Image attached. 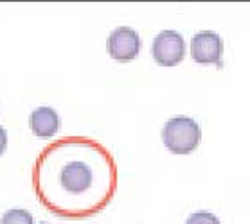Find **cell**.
Segmentation results:
<instances>
[{"label":"cell","mask_w":250,"mask_h":224,"mask_svg":"<svg viewBox=\"0 0 250 224\" xmlns=\"http://www.w3.org/2000/svg\"><path fill=\"white\" fill-rule=\"evenodd\" d=\"M33 187L49 212L67 219L92 217L114 199L117 163L97 140L63 138L36 158Z\"/></svg>","instance_id":"6da1fadb"},{"label":"cell","mask_w":250,"mask_h":224,"mask_svg":"<svg viewBox=\"0 0 250 224\" xmlns=\"http://www.w3.org/2000/svg\"><path fill=\"white\" fill-rule=\"evenodd\" d=\"M200 138L198 122L189 117L169 118L162 129V142L173 154H191L198 147Z\"/></svg>","instance_id":"7a4b0ae2"},{"label":"cell","mask_w":250,"mask_h":224,"mask_svg":"<svg viewBox=\"0 0 250 224\" xmlns=\"http://www.w3.org/2000/svg\"><path fill=\"white\" fill-rule=\"evenodd\" d=\"M0 224H34V223H33V215L27 210L11 208V210H7L0 217Z\"/></svg>","instance_id":"52a82bcc"},{"label":"cell","mask_w":250,"mask_h":224,"mask_svg":"<svg viewBox=\"0 0 250 224\" xmlns=\"http://www.w3.org/2000/svg\"><path fill=\"white\" fill-rule=\"evenodd\" d=\"M186 224H222L220 219L210 212H194L193 215H189Z\"/></svg>","instance_id":"ba28073f"},{"label":"cell","mask_w":250,"mask_h":224,"mask_svg":"<svg viewBox=\"0 0 250 224\" xmlns=\"http://www.w3.org/2000/svg\"><path fill=\"white\" fill-rule=\"evenodd\" d=\"M110 57H114L115 61L128 63L135 59L141 51V36L135 29L131 27H117L112 31L106 41Z\"/></svg>","instance_id":"5b68a950"},{"label":"cell","mask_w":250,"mask_h":224,"mask_svg":"<svg viewBox=\"0 0 250 224\" xmlns=\"http://www.w3.org/2000/svg\"><path fill=\"white\" fill-rule=\"evenodd\" d=\"M40 224H49V223H40Z\"/></svg>","instance_id":"30bf717a"},{"label":"cell","mask_w":250,"mask_h":224,"mask_svg":"<svg viewBox=\"0 0 250 224\" xmlns=\"http://www.w3.org/2000/svg\"><path fill=\"white\" fill-rule=\"evenodd\" d=\"M29 126H31V131L38 138H49V136H54L58 133V129L62 126V120H60V115L52 108L42 106L36 108L31 113Z\"/></svg>","instance_id":"8992f818"},{"label":"cell","mask_w":250,"mask_h":224,"mask_svg":"<svg viewBox=\"0 0 250 224\" xmlns=\"http://www.w3.org/2000/svg\"><path fill=\"white\" fill-rule=\"evenodd\" d=\"M7 147V131L4 128H0V156L4 154Z\"/></svg>","instance_id":"9c48e42d"},{"label":"cell","mask_w":250,"mask_h":224,"mask_svg":"<svg viewBox=\"0 0 250 224\" xmlns=\"http://www.w3.org/2000/svg\"><path fill=\"white\" fill-rule=\"evenodd\" d=\"M191 56L200 65L223 67V39L212 31H202L191 39Z\"/></svg>","instance_id":"277c9868"},{"label":"cell","mask_w":250,"mask_h":224,"mask_svg":"<svg viewBox=\"0 0 250 224\" xmlns=\"http://www.w3.org/2000/svg\"><path fill=\"white\" fill-rule=\"evenodd\" d=\"M153 59L162 67H175L184 59L186 54V41L182 34L176 31H162L153 39L151 47Z\"/></svg>","instance_id":"3957f363"}]
</instances>
